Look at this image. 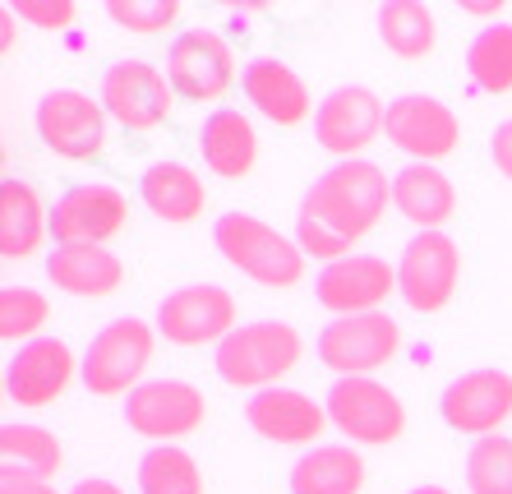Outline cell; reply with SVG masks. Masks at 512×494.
<instances>
[{
  "instance_id": "obj_1",
  "label": "cell",
  "mask_w": 512,
  "mask_h": 494,
  "mask_svg": "<svg viewBox=\"0 0 512 494\" xmlns=\"http://www.w3.org/2000/svg\"><path fill=\"white\" fill-rule=\"evenodd\" d=\"M300 356H305V338L296 328L286 319H259V324L236 328L213 351V365L222 384L263 393V388H282V379L300 365Z\"/></svg>"
},
{
  "instance_id": "obj_2",
  "label": "cell",
  "mask_w": 512,
  "mask_h": 494,
  "mask_svg": "<svg viewBox=\"0 0 512 494\" xmlns=\"http://www.w3.org/2000/svg\"><path fill=\"white\" fill-rule=\"evenodd\" d=\"M213 245L236 273H245L250 282H259V287H268V291L300 287V278H305V254H300V245L291 241V236H282L277 227L259 222L254 213L217 217Z\"/></svg>"
},
{
  "instance_id": "obj_3",
  "label": "cell",
  "mask_w": 512,
  "mask_h": 494,
  "mask_svg": "<svg viewBox=\"0 0 512 494\" xmlns=\"http://www.w3.org/2000/svg\"><path fill=\"white\" fill-rule=\"evenodd\" d=\"M300 199H310L342 236L360 241V236H370L379 227V217L393 204V181L383 176V167H374L370 157H356V162L328 167Z\"/></svg>"
},
{
  "instance_id": "obj_4",
  "label": "cell",
  "mask_w": 512,
  "mask_h": 494,
  "mask_svg": "<svg viewBox=\"0 0 512 494\" xmlns=\"http://www.w3.org/2000/svg\"><path fill=\"white\" fill-rule=\"evenodd\" d=\"M157 347V324H143L134 314H120L107 328H97L88 342L84 361H79V379L93 398H130L143 384V374L153 365Z\"/></svg>"
},
{
  "instance_id": "obj_5",
  "label": "cell",
  "mask_w": 512,
  "mask_h": 494,
  "mask_svg": "<svg viewBox=\"0 0 512 494\" xmlns=\"http://www.w3.org/2000/svg\"><path fill=\"white\" fill-rule=\"evenodd\" d=\"M402 351V328L393 314H351V319H333L314 338V356L319 365L337 374V379H374V370L393 361Z\"/></svg>"
},
{
  "instance_id": "obj_6",
  "label": "cell",
  "mask_w": 512,
  "mask_h": 494,
  "mask_svg": "<svg viewBox=\"0 0 512 494\" xmlns=\"http://www.w3.org/2000/svg\"><path fill=\"white\" fill-rule=\"evenodd\" d=\"M462 250L448 231H416L397 259V296L416 314H439L457 296Z\"/></svg>"
},
{
  "instance_id": "obj_7",
  "label": "cell",
  "mask_w": 512,
  "mask_h": 494,
  "mask_svg": "<svg viewBox=\"0 0 512 494\" xmlns=\"http://www.w3.org/2000/svg\"><path fill=\"white\" fill-rule=\"evenodd\" d=\"M97 102L116 125L134 134H148L157 125L171 121L176 111V88L157 65L148 61H116L102 70V84H97Z\"/></svg>"
},
{
  "instance_id": "obj_8",
  "label": "cell",
  "mask_w": 512,
  "mask_h": 494,
  "mask_svg": "<svg viewBox=\"0 0 512 494\" xmlns=\"http://www.w3.org/2000/svg\"><path fill=\"white\" fill-rule=\"evenodd\" d=\"M328 421L351 439V444L365 448H383L397 444L406 430V407L388 384L379 379H337L328 388Z\"/></svg>"
},
{
  "instance_id": "obj_9",
  "label": "cell",
  "mask_w": 512,
  "mask_h": 494,
  "mask_svg": "<svg viewBox=\"0 0 512 494\" xmlns=\"http://www.w3.org/2000/svg\"><path fill=\"white\" fill-rule=\"evenodd\" d=\"M383 139L406 153L411 162H429L439 167L448 153H457L462 144V121L448 102L429 93H402L388 102V116H383Z\"/></svg>"
},
{
  "instance_id": "obj_10",
  "label": "cell",
  "mask_w": 512,
  "mask_h": 494,
  "mask_svg": "<svg viewBox=\"0 0 512 494\" xmlns=\"http://www.w3.org/2000/svg\"><path fill=\"white\" fill-rule=\"evenodd\" d=\"M157 333L176 347H222L236 333V296L213 282L167 291L157 305Z\"/></svg>"
},
{
  "instance_id": "obj_11",
  "label": "cell",
  "mask_w": 512,
  "mask_h": 494,
  "mask_svg": "<svg viewBox=\"0 0 512 494\" xmlns=\"http://www.w3.org/2000/svg\"><path fill=\"white\" fill-rule=\"evenodd\" d=\"M33 125L37 139L56 157H70V162H88V157L107 148V111L84 88H51L37 102Z\"/></svg>"
},
{
  "instance_id": "obj_12",
  "label": "cell",
  "mask_w": 512,
  "mask_h": 494,
  "mask_svg": "<svg viewBox=\"0 0 512 494\" xmlns=\"http://www.w3.org/2000/svg\"><path fill=\"white\" fill-rule=\"evenodd\" d=\"M383 116H388V102L374 88L342 84L314 111V144L328 148L342 162H356L365 148L383 139Z\"/></svg>"
},
{
  "instance_id": "obj_13",
  "label": "cell",
  "mask_w": 512,
  "mask_h": 494,
  "mask_svg": "<svg viewBox=\"0 0 512 494\" xmlns=\"http://www.w3.org/2000/svg\"><path fill=\"white\" fill-rule=\"evenodd\" d=\"M208 421V398L185 379H143L125 398V425L143 439L171 444V439H190Z\"/></svg>"
},
{
  "instance_id": "obj_14",
  "label": "cell",
  "mask_w": 512,
  "mask_h": 494,
  "mask_svg": "<svg viewBox=\"0 0 512 494\" xmlns=\"http://www.w3.org/2000/svg\"><path fill=\"white\" fill-rule=\"evenodd\" d=\"M167 79L185 102H222L236 84V51L213 28H190L167 47Z\"/></svg>"
},
{
  "instance_id": "obj_15",
  "label": "cell",
  "mask_w": 512,
  "mask_h": 494,
  "mask_svg": "<svg viewBox=\"0 0 512 494\" xmlns=\"http://www.w3.org/2000/svg\"><path fill=\"white\" fill-rule=\"evenodd\" d=\"M130 199L107 181H84L51 204V241L56 245H107L125 231Z\"/></svg>"
},
{
  "instance_id": "obj_16",
  "label": "cell",
  "mask_w": 512,
  "mask_h": 494,
  "mask_svg": "<svg viewBox=\"0 0 512 494\" xmlns=\"http://www.w3.org/2000/svg\"><path fill=\"white\" fill-rule=\"evenodd\" d=\"M79 361H74V347L65 338H37L14 347L10 365H5V398L19 402L28 411L56 407L65 398V388L74 384Z\"/></svg>"
},
{
  "instance_id": "obj_17",
  "label": "cell",
  "mask_w": 512,
  "mask_h": 494,
  "mask_svg": "<svg viewBox=\"0 0 512 494\" xmlns=\"http://www.w3.org/2000/svg\"><path fill=\"white\" fill-rule=\"evenodd\" d=\"M397 296V264L379 254H346L314 278V301L333 310L337 319L351 314H379V305Z\"/></svg>"
},
{
  "instance_id": "obj_18",
  "label": "cell",
  "mask_w": 512,
  "mask_h": 494,
  "mask_svg": "<svg viewBox=\"0 0 512 494\" xmlns=\"http://www.w3.org/2000/svg\"><path fill=\"white\" fill-rule=\"evenodd\" d=\"M439 416L448 430L485 439V434H503V421L512 416V374L503 370H471L457 374L443 388Z\"/></svg>"
},
{
  "instance_id": "obj_19",
  "label": "cell",
  "mask_w": 512,
  "mask_h": 494,
  "mask_svg": "<svg viewBox=\"0 0 512 494\" xmlns=\"http://www.w3.org/2000/svg\"><path fill=\"white\" fill-rule=\"evenodd\" d=\"M245 425L268 444H286V448H319L323 430H328V407L314 402L300 388H263L250 393L245 402Z\"/></svg>"
},
{
  "instance_id": "obj_20",
  "label": "cell",
  "mask_w": 512,
  "mask_h": 494,
  "mask_svg": "<svg viewBox=\"0 0 512 494\" xmlns=\"http://www.w3.org/2000/svg\"><path fill=\"white\" fill-rule=\"evenodd\" d=\"M240 93H245V102L259 111L263 121L282 125V130L310 121V111H319L310 102L305 79L286 61H277V56H254V61L240 70Z\"/></svg>"
},
{
  "instance_id": "obj_21",
  "label": "cell",
  "mask_w": 512,
  "mask_h": 494,
  "mask_svg": "<svg viewBox=\"0 0 512 494\" xmlns=\"http://www.w3.org/2000/svg\"><path fill=\"white\" fill-rule=\"evenodd\" d=\"M47 278L74 301H102L125 287V264L107 245H56L47 254Z\"/></svg>"
},
{
  "instance_id": "obj_22",
  "label": "cell",
  "mask_w": 512,
  "mask_h": 494,
  "mask_svg": "<svg viewBox=\"0 0 512 494\" xmlns=\"http://www.w3.org/2000/svg\"><path fill=\"white\" fill-rule=\"evenodd\" d=\"M139 199L157 222L190 227V222L203 217V208H208V185H203V176L194 167H185V162H153V167H143V176H139Z\"/></svg>"
},
{
  "instance_id": "obj_23",
  "label": "cell",
  "mask_w": 512,
  "mask_h": 494,
  "mask_svg": "<svg viewBox=\"0 0 512 494\" xmlns=\"http://www.w3.org/2000/svg\"><path fill=\"white\" fill-rule=\"evenodd\" d=\"M393 208L416 231H443L457 213V185L429 162H406L393 176Z\"/></svg>"
},
{
  "instance_id": "obj_24",
  "label": "cell",
  "mask_w": 512,
  "mask_h": 494,
  "mask_svg": "<svg viewBox=\"0 0 512 494\" xmlns=\"http://www.w3.org/2000/svg\"><path fill=\"white\" fill-rule=\"evenodd\" d=\"M199 153H203V167L213 171V176H222V181L250 176L254 162H259V134H254L250 116L231 107H217L199 125Z\"/></svg>"
},
{
  "instance_id": "obj_25",
  "label": "cell",
  "mask_w": 512,
  "mask_h": 494,
  "mask_svg": "<svg viewBox=\"0 0 512 494\" xmlns=\"http://www.w3.org/2000/svg\"><path fill=\"white\" fill-rule=\"evenodd\" d=\"M51 236V208L37 199L28 181L5 176L0 181V254L5 259H33Z\"/></svg>"
},
{
  "instance_id": "obj_26",
  "label": "cell",
  "mask_w": 512,
  "mask_h": 494,
  "mask_svg": "<svg viewBox=\"0 0 512 494\" xmlns=\"http://www.w3.org/2000/svg\"><path fill=\"white\" fill-rule=\"evenodd\" d=\"M291 494H360L365 490V462L351 444H319L300 453L291 476Z\"/></svg>"
},
{
  "instance_id": "obj_27",
  "label": "cell",
  "mask_w": 512,
  "mask_h": 494,
  "mask_svg": "<svg viewBox=\"0 0 512 494\" xmlns=\"http://www.w3.org/2000/svg\"><path fill=\"white\" fill-rule=\"evenodd\" d=\"M0 476H19V481H51L65 467V448L47 425H5L0 430Z\"/></svg>"
},
{
  "instance_id": "obj_28",
  "label": "cell",
  "mask_w": 512,
  "mask_h": 494,
  "mask_svg": "<svg viewBox=\"0 0 512 494\" xmlns=\"http://www.w3.org/2000/svg\"><path fill=\"white\" fill-rule=\"evenodd\" d=\"M379 42L402 61H425L434 42H439V24H434V10L420 5V0H393V5H379Z\"/></svg>"
},
{
  "instance_id": "obj_29",
  "label": "cell",
  "mask_w": 512,
  "mask_h": 494,
  "mask_svg": "<svg viewBox=\"0 0 512 494\" xmlns=\"http://www.w3.org/2000/svg\"><path fill=\"white\" fill-rule=\"evenodd\" d=\"M466 74L480 93H512V24H489L466 47Z\"/></svg>"
},
{
  "instance_id": "obj_30",
  "label": "cell",
  "mask_w": 512,
  "mask_h": 494,
  "mask_svg": "<svg viewBox=\"0 0 512 494\" xmlns=\"http://www.w3.org/2000/svg\"><path fill=\"white\" fill-rule=\"evenodd\" d=\"M139 494H208V485L185 448L157 444L139 458Z\"/></svg>"
},
{
  "instance_id": "obj_31",
  "label": "cell",
  "mask_w": 512,
  "mask_h": 494,
  "mask_svg": "<svg viewBox=\"0 0 512 494\" xmlns=\"http://www.w3.org/2000/svg\"><path fill=\"white\" fill-rule=\"evenodd\" d=\"M51 319V301L42 296L37 287H0V338L14 342V347H24V342H37L47 338L42 328Z\"/></svg>"
},
{
  "instance_id": "obj_32",
  "label": "cell",
  "mask_w": 512,
  "mask_h": 494,
  "mask_svg": "<svg viewBox=\"0 0 512 494\" xmlns=\"http://www.w3.org/2000/svg\"><path fill=\"white\" fill-rule=\"evenodd\" d=\"M466 490L471 494H512V439L485 434L466 448Z\"/></svg>"
},
{
  "instance_id": "obj_33",
  "label": "cell",
  "mask_w": 512,
  "mask_h": 494,
  "mask_svg": "<svg viewBox=\"0 0 512 494\" xmlns=\"http://www.w3.org/2000/svg\"><path fill=\"white\" fill-rule=\"evenodd\" d=\"M107 19L120 24L125 33L153 37V33H167L180 19V0H111Z\"/></svg>"
},
{
  "instance_id": "obj_34",
  "label": "cell",
  "mask_w": 512,
  "mask_h": 494,
  "mask_svg": "<svg viewBox=\"0 0 512 494\" xmlns=\"http://www.w3.org/2000/svg\"><path fill=\"white\" fill-rule=\"evenodd\" d=\"M10 10L24 19V24L42 28V33H65V28L79 19V5L74 0H10Z\"/></svg>"
},
{
  "instance_id": "obj_35",
  "label": "cell",
  "mask_w": 512,
  "mask_h": 494,
  "mask_svg": "<svg viewBox=\"0 0 512 494\" xmlns=\"http://www.w3.org/2000/svg\"><path fill=\"white\" fill-rule=\"evenodd\" d=\"M489 162L499 167V176L512 181V121H503L499 130H494V139H489Z\"/></svg>"
},
{
  "instance_id": "obj_36",
  "label": "cell",
  "mask_w": 512,
  "mask_h": 494,
  "mask_svg": "<svg viewBox=\"0 0 512 494\" xmlns=\"http://www.w3.org/2000/svg\"><path fill=\"white\" fill-rule=\"evenodd\" d=\"M0 494H56L51 481H19V476H0Z\"/></svg>"
},
{
  "instance_id": "obj_37",
  "label": "cell",
  "mask_w": 512,
  "mask_h": 494,
  "mask_svg": "<svg viewBox=\"0 0 512 494\" xmlns=\"http://www.w3.org/2000/svg\"><path fill=\"white\" fill-rule=\"evenodd\" d=\"M70 494H125L116 481H107V476H84V481H74Z\"/></svg>"
},
{
  "instance_id": "obj_38",
  "label": "cell",
  "mask_w": 512,
  "mask_h": 494,
  "mask_svg": "<svg viewBox=\"0 0 512 494\" xmlns=\"http://www.w3.org/2000/svg\"><path fill=\"white\" fill-rule=\"evenodd\" d=\"M14 19H19V14H14L10 5H0V47L5 51L14 47Z\"/></svg>"
},
{
  "instance_id": "obj_39",
  "label": "cell",
  "mask_w": 512,
  "mask_h": 494,
  "mask_svg": "<svg viewBox=\"0 0 512 494\" xmlns=\"http://www.w3.org/2000/svg\"><path fill=\"white\" fill-rule=\"evenodd\" d=\"M406 494H453V490H443V485H416V490H406Z\"/></svg>"
}]
</instances>
